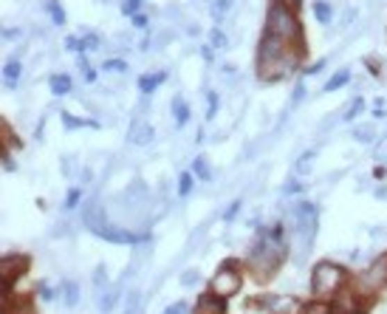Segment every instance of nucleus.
Instances as JSON below:
<instances>
[{"mask_svg":"<svg viewBox=\"0 0 387 314\" xmlns=\"http://www.w3.org/2000/svg\"><path fill=\"white\" fill-rule=\"evenodd\" d=\"M303 57L306 49L291 46V42H283L280 37L263 31L261 46H257V77L263 82H280L299 68Z\"/></svg>","mask_w":387,"mask_h":314,"instance_id":"obj_1","label":"nucleus"},{"mask_svg":"<svg viewBox=\"0 0 387 314\" xmlns=\"http://www.w3.org/2000/svg\"><path fill=\"white\" fill-rule=\"evenodd\" d=\"M266 34H274L283 42H291V46L306 49L303 46V37H306L303 34V26H299L297 15L288 9L286 0H272L269 15H266Z\"/></svg>","mask_w":387,"mask_h":314,"instance_id":"obj_2","label":"nucleus"},{"mask_svg":"<svg viewBox=\"0 0 387 314\" xmlns=\"http://www.w3.org/2000/svg\"><path fill=\"white\" fill-rule=\"evenodd\" d=\"M280 238H283V227H277L274 233H272V238L269 235H263L261 241L254 244V249H252V255H249V266H252V272L261 278V281H266V278H272L274 275V269L280 266V260H283V246H280Z\"/></svg>","mask_w":387,"mask_h":314,"instance_id":"obj_3","label":"nucleus"},{"mask_svg":"<svg viewBox=\"0 0 387 314\" xmlns=\"http://www.w3.org/2000/svg\"><path fill=\"white\" fill-rule=\"evenodd\" d=\"M345 281H348V272L339 263L322 260L311 272V292H314V297H334L342 286H345Z\"/></svg>","mask_w":387,"mask_h":314,"instance_id":"obj_4","label":"nucleus"},{"mask_svg":"<svg viewBox=\"0 0 387 314\" xmlns=\"http://www.w3.org/2000/svg\"><path fill=\"white\" fill-rule=\"evenodd\" d=\"M238 289H240V275H238V266H235L232 260H227V263L218 269V272L212 275V281H209V295H215V297L227 300V297H232Z\"/></svg>","mask_w":387,"mask_h":314,"instance_id":"obj_5","label":"nucleus"},{"mask_svg":"<svg viewBox=\"0 0 387 314\" xmlns=\"http://www.w3.org/2000/svg\"><path fill=\"white\" fill-rule=\"evenodd\" d=\"M85 223H88V230H91L94 235H99V238H105V241H113V244H139V241H142L139 235H133V233L119 230V227H113V223H108L102 215L94 218L91 212H85Z\"/></svg>","mask_w":387,"mask_h":314,"instance_id":"obj_6","label":"nucleus"},{"mask_svg":"<svg viewBox=\"0 0 387 314\" xmlns=\"http://www.w3.org/2000/svg\"><path fill=\"white\" fill-rule=\"evenodd\" d=\"M356 281H359V286H362L365 295L384 289V286H387V255H379Z\"/></svg>","mask_w":387,"mask_h":314,"instance_id":"obj_7","label":"nucleus"},{"mask_svg":"<svg viewBox=\"0 0 387 314\" xmlns=\"http://www.w3.org/2000/svg\"><path fill=\"white\" fill-rule=\"evenodd\" d=\"M317 218H320V212H317V207H314L311 201H299V207H297V233H299V238H303L306 249H308V244L314 241Z\"/></svg>","mask_w":387,"mask_h":314,"instance_id":"obj_8","label":"nucleus"},{"mask_svg":"<svg viewBox=\"0 0 387 314\" xmlns=\"http://www.w3.org/2000/svg\"><path fill=\"white\" fill-rule=\"evenodd\" d=\"M272 314H299V303L294 297H263L261 300Z\"/></svg>","mask_w":387,"mask_h":314,"instance_id":"obj_9","label":"nucleus"},{"mask_svg":"<svg viewBox=\"0 0 387 314\" xmlns=\"http://www.w3.org/2000/svg\"><path fill=\"white\" fill-rule=\"evenodd\" d=\"M127 142H131V145H139V148L150 145V142H153V127H150L147 122L136 119V122L131 125V133H127Z\"/></svg>","mask_w":387,"mask_h":314,"instance_id":"obj_10","label":"nucleus"},{"mask_svg":"<svg viewBox=\"0 0 387 314\" xmlns=\"http://www.w3.org/2000/svg\"><path fill=\"white\" fill-rule=\"evenodd\" d=\"M23 266H28V260H26V258H17V255L3 258V281H6V292H9V286L15 283V278L26 272Z\"/></svg>","mask_w":387,"mask_h":314,"instance_id":"obj_11","label":"nucleus"},{"mask_svg":"<svg viewBox=\"0 0 387 314\" xmlns=\"http://www.w3.org/2000/svg\"><path fill=\"white\" fill-rule=\"evenodd\" d=\"M119 297H122V289H119V286H108V289H102V292H99V297H97L99 311H102V314L113 311V306H116V300H119Z\"/></svg>","mask_w":387,"mask_h":314,"instance_id":"obj_12","label":"nucleus"},{"mask_svg":"<svg viewBox=\"0 0 387 314\" xmlns=\"http://www.w3.org/2000/svg\"><path fill=\"white\" fill-rule=\"evenodd\" d=\"M164 79H167V74H164V71H158V74H145V77L139 79L142 94H153V91H156V88H158Z\"/></svg>","mask_w":387,"mask_h":314,"instance_id":"obj_13","label":"nucleus"},{"mask_svg":"<svg viewBox=\"0 0 387 314\" xmlns=\"http://www.w3.org/2000/svg\"><path fill=\"white\" fill-rule=\"evenodd\" d=\"M235 6V0H212V20H227V15L232 12Z\"/></svg>","mask_w":387,"mask_h":314,"instance_id":"obj_14","label":"nucleus"},{"mask_svg":"<svg viewBox=\"0 0 387 314\" xmlns=\"http://www.w3.org/2000/svg\"><path fill=\"white\" fill-rule=\"evenodd\" d=\"M68 91H71V77H68V74H54V77H51V94L65 97Z\"/></svg>","mask_w":387,"mask_h":314,"instance_id":"obj_15","label":"nucleus"},{"mask_svg":"<svg viewBox=\"0 0 387 314\" xmlns=\"http://www.w3.org/2000/svg\"><path fill=\"white\" fill-rule=\"evenodd\" d=\"M348 79H351V71H345V68H342V71H336L328 82H325V91H339V88L342 85H348Z\"/></svg>","mask_w":387,"mask_h":314,"instance_id":"obj_16","label":"nucleus"},{"mask_svg":"<svg viewBox=\"0 0 387 314\" xmlns=\"http://www.w3.org/2000/svg\"><path fill=\"white\" fill-rule=\"evenodd\" d=\"M17 77H20V63H17V60H9V63L3 65V79H6V85L12 88V85L17 82Z\"/></svg>","mask_w":387,"mask_h":314,"instance_id":"obj_17","label":"nucleus"},{"mask_svg":"<svg viewBox=\"0 0 387 314\" xmlns=\"http://www.w3.org/2000/svg\"><path fill=\"white\" fill-rule=\"evenodd\" d=\"M173 113H176V125L181 127V125H187V119H190V111H187V105H184V100L179 97V100H173Z\"/></svg>","mask_w":387,"mask_h":314,"instance_id":"obj_18","label":"nucleus"},{"mask_svg":"<svg viewBox=\"0 0 387 314\" xmlns=\"http://www.w3.org/2000/svg\"><path fill=\"white\" fill-rule=\"evenodd\" d=\"M314 15H317L320 23H331V17H334V12H331V6L325 3V0H317L314 3Z\"/></svg>","mask_w":387,"mask_h":314,"instance_id":"obj_19","label":"nucleus"},{"mask_svg":"<svg viewBox=\"0 0 387 314\" xmlns=\"http://www.w3.org/2000/svg\"><path fill=\"white\" fill-rule=\"evenodd\" d=\"M299 314H331V306L322 303V300H314V303H308V306L299 308Z\"/></svg>","mask_w":387,"mask_h":314,"instance_id":"obj_20","label":"nucleus"},{"mask_svg":"<svg viewBox=\"0 0 387 314\" xmlns=\"http://www.w3.org/2000/svg\"><path fill=\"white\" fill-rule=\"evenodd\" d=\"M192 178H195L192 173H181V175H179V196H181V198H187V196L192 193Z\"/></svg>","mask_w":387,"mask_h":314,"instance_id":"obj_21","label":"nucleus"},{"mask_svg":"<svg viewBox=\"0 0 387 314\" xmlns=\"http://www.w3.org/2000/svg\"><path fill=\"white\" fill-rule=\"evenodd\" d=\"M209 42H212V49H227L229 46V40H227V34L221 29H212L209 31Z\"/></svg>","mask_w":387,"mask_h":314,"instance_id":"obj_22","label":"nucleus"},{"mask_svg":"<svg viewBox=\"0 0 387 314\" xmlns=\"http://www.w3.org/2000/svg\"><path fill=\"white\" fill-rule=\"evenodd\" d=\"M46 9H49V15L54 17V23H57V26H63V23H65V12H63V6L57 3V0H49Z\"/></svg>","mask_w":387,"mask_h":314,"instance_id":"obj_23","label":"nucleus"},{"mask_svg":"<svg viewBox=\"0 0 387 314\" xmlns=\"http://www.w3.org/2000/svg\"><path fill=\"white\" fill-rule=\"evenodd\" d=\"M373 133H376V130H373L370 125H359V127L354 130V139H356V142H373Z\"/></svg>","mask_w":387,"mask_h":314,"instance_id":"obj_24","label":"nucleus"},{"mask_svg":"<svg viewBox=\"0 0 387 314\" xmlns=\"http://www.w3.org/2000/svg\"><path fill=\"white\" fill-rule=\"evenodd\" d=\"M63 292H65V306L71 308V306H76V300H79V289L74 286V283H65L63 286Z\"/></svg>","mask_w":387,"mask_h":314,"instance_id":"obj_25","label":"nucleus"},{"mask_svg":"<svg viewBox=\"0 0 387 314\" xmlns=\"http://www.w3.org/2000/svg\"><path fill=\"white\" fill-rule=\"evenodd\" d=\"M94 286L102 292L108 289V272H105V266H97V272H94Z\"/></svg>","mask_w":387,"mask_h":314,"instance_id":"obj_26","label":"nucleus"},{"mask_svg":"<svg viewBox=\"0 0 387 314\" xmlns=\"http://www.w3.org/2000/svg\"><path fill=\"white\" fill-rule=\"evenodd\" d=\"M102 68L110 71V74H124V71H127V63H124V60H108Z\"/></svg>","mask_w":387,"mask_h":314,"instance_id":"obj_27","label":"nucleus"},{"mask_svg":"<svg viewBox=\"0 0 387 314\" xmlns=\"http://www.w3.org/2000/svg\"><path fill=\"white\" fill-rule=\"evenodd\" d=\"M206 119H212L215 113H218V97H215V94H206Z\"/></svg>","mask_w":387,"mask_h":314,"instance_id":"obj_28","label":"nucleus"},{"mask_svg":"<svg viewBox=\"0 0 387 314\" xmlns=\"http://www.w3.org/2000/svg\"><path fill=\"white\" fill-rule=\"evenodd\" d=\"M311 162H314V153H306L303 159L297 162V170H299V173H308V170H311Z\"/></svg>","mask_w":387,"mask_h":314,"instance_id":"obj_29","label":"nucleus"},{"mask_svg":"<svg viewBox=\"0 0 387 314\" xmlns=\"http://www.w3.org/2000/svg\"><path fill=\"white\" fill-rule=\"evenodd\" d=\"M362 108H365V102H362V100H354L351 111H345V119H356V116L362 113Z\"/></svg>","mask_w":387,"mask_h":314,"instance_id":"obj_30","label":"nucleus"},{"mask_svg":"<svg viewBox=\"0 0 387 314\" xmlns=\"http://www.w3.org/2000/svg\"><path fill=\"white\" fill-rule=\"evenodd\" d=\"M139 6H142V0H124V3H122V12H124V15H136Z\"/></svg>","mask_w":387,"mask_h":314,"instance_id":"obj_31","label":"nucleus"},{"mask_svg":"<svg viewBox=\"0 0 387 314\" xmlns=\"http://www.w3.org/2000/svg\"><path fill=\"white\" fill-rule=\"evenodd\" d=\"M124 314H139V295H131V300H127Z\"/></svg>","mask_w":387,"mask_h":314,"instance_id":"obj_32","label":"nucleus"},{"mask_svg":"<svg viewBox=\"0 0 387 314\" xmlns=\"http://www.w3.org/2000/svg\"><path fill=\"white\" fill-rule=\"evenodd\" d=\"M65 49H68V52H82L85 46H82V40H76V37H68V40H65Z\"/></svg>","mask_w":387,"mask_h":314,"instance_id":"obj_33","label":"nucleus"},{"mask_svg":"<svg viewBox=\"0 0 387 314\" xmlns=\"http://www.w3.org/2000/svg\"><path fill=\"white\" fill-rule=\"evenodd\" d=\"M376 159H379V162H384V159H387V136L376 145Z\"/></svg>","mask_w":387,"mask_h":314,"instance_id":"obj_34","label":"nucleus"},{"mask_svg":"<svg viewBox=\"0 0 387 314\" xmlns=\"http://www.w3.org/2000/svg\"><path fill=\"white\" fill-rule=\"evenodd\" d=\"M181 283H184V286H195V283H198V272H184V275H181Z\"/></svg>","mask_w":387,"mask_h":314,"instance_id":"obj_35","label":"nucleus"},{"mask_svg":"<svg viewBox=\"0 0 387 314\" xmlns=\"http://www.w3.org/2000/svg\"><path fill=\"white\" fill-rule=\"evenodd\" d=\"M195 173H198L201 178H209V170H206V164H204V159H195Z\"/></svg>","mask_w":387,"mask_h":314,"instance_id":"obj_36","label":"nucleus"},{"mask_svg":"<svg viewBox=\"0 0 387 314\" xmlns=\"http://www.w3.org/2000/svg\"><path fill=\"white\" fill-rule=\"evenodd\" d=\"M76 204H79V190H71V193H68V201H65V207H68V210H74Z\"/></svg>","mask_w":387,"mask_h":314,"instance_id":"obj_37","label":"nucleus"},{"mask_svg":"<svg viewBox=\"0 0 387 314\" xmlns=\"http://www.w3.org/2000/svg\"><path fill=\"white\" fill-rule=\"evenodd\" d=\"M184 311H187V306H184V303H173L170 308H164V314H184Z\"/></svg>","mask_w":387,"mask_h":314,"instance_id":"obj_38","label":"nucleus"},{"mask_svg":"<svg viewBox=\"0 0 387 314\" xmlns=\"http://www.w3.org/2000/svg\"><path fill=\"white\" fill-rule=\"evenodd\" d=\"M238 210H240V201H235V204H232V207H229V210H227V212H224V221H232V218H235V212H238Z\"/></svg>","mask_w":387,"mask_h":314,"instance_id":"obj_39","label":"nucleus"},{"mask_svg":"<svg viewBox=\"0 0 387 314\" xmlns=\"http://www.w3.org/2000/svg\"><path fill=\"white\" fill-rule=\"evenodd\" d=\"M133 26L136 29H145L147 26V15H133Z\"/></svg>","mask_w":387,"mask_h":314,"instance_id":"obj_40","label":"nucleus"},{"mask_svg":"<svg viewBox=\"0 0 387 314\" xmlns=\"http://www.w3.org/2000/svg\"><path fill=\"white\" fill-rule=\"evenodd\" d=\"M40 292H42V297H46V300H51V297H57V292H51V286H46V283H42V286H40Z\"/></svg>","mask_w":387,"mask_h":314,"instance_id":"obj_41","label":"nucleus"},{"mask_svg":"<svg viewBox=\"0 0 387 314\" xmlns=\"http://www.w3.org/2000/svg\"><path fill=\"white\" fill-rule=\"evenodd\" d=\"M331 314H351V311H339V308H334V306H331Z\"/></svg>","mask_w":387,"mask_h":314,"instance_id":"obj_42","label":"nucleus"}]
</instances>
